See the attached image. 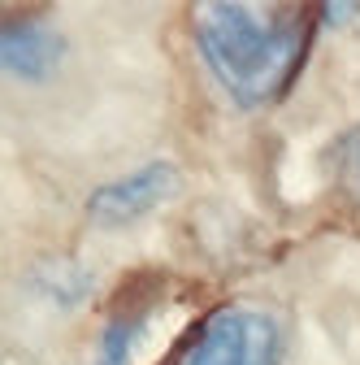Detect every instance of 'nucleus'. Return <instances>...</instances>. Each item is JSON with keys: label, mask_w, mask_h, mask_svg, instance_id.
Wrapping results in <instances>:
<instances>
[{"label": "nucleus", "mask_w": 360, "mask_h": 365, "mask_svg": "<svg viewBox=\"0 0 360 365\" xmlns=\"http://www.w3.org/2000/svg\"><path fill=\"white\" fill-rule=\"evenodd\" d=\"M35 287L48 296L53 304L70 309L87 296V287H92V274H87V265L78 261H57L53 269H35Z\"/></svg>", "instance_id": "6"}, {"label": "nucleus", "mask_w": 360, "mask_h": 365, "mask_svg": "<svg viewBox=\"0 0 360 365\" xmlns=\"http://www.w3.org/2000/svg\"><path fill=\"white\" fill-rule=\"evenodd\" d=\"M312 14L300 5H196V48L239 109H265L282 101L300 78Z\"/></svg>", "instance_id": "1"}, {"label": "nucleus", "mask_w": 360, "mask_h": 365, "mask_svg": "<svg viewBox=\"0 0 360 365\" xmlns=\"http://www.w3.org/2000/svg\"><path fill=\"white\" fill-rule=\"evenodd\" d=\"M65 57V39L43 26V22H14L0 26V74L22 78V83H43L53 78Z\"/></svg>", "instance_id": "4"}, {"label": "nucleus", "mask_w": 360, "mask_h": 365, "mask_svg": "<svg viewBox=\"0 0 360 365\" xmlns=\"http://www.w3.org/2000/svg\"><path fill=\"white\" fill-rule=\"evenodd\" d=\"M144 322H148V313H144V309H130V313L109 317V327L100 331L96 365H126L130 352H134V344H139V335H144Z\"/></svg>", "instance_id": "5"}, {"label": "nucleus", "mask_w": 360, "mask_h": 365, "mask_svg": "<svg viewBox=\"0 0 360 365\" xmlns=\"http://www.w3.org/2000/svg\"><path fill=\"white\" fill-rule=\"evenodd\" d=\"M174 192H178V170L169 161H148L122 178H109L105 187H96L87 196V217L100 231H122V226H134L152 209H161Z\"/></svg>", "instance_id": "3"}, {"label": "nucleus", "mask_w": 360, "mask_h": 365, "mask_svg": "<svg viewBox=\"0 0 360 365\" xmlns=\"http://www.w3.org/2000/svg\"><path fill=\"white\" fill-rule=\"evenodd\" d=\"M178 365H287V331L269 309L221 304L191 331Z\"/></svg>", "instance_id": "2"}]
</instances>
